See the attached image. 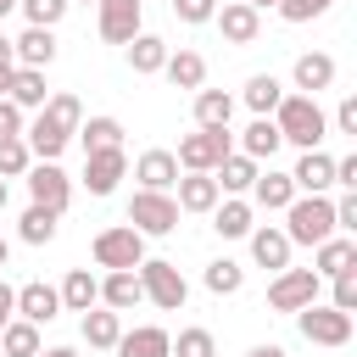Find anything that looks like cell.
<instances>
[{
    "mask_svg": "<svg viewBox=\"0 0 357 357\" xmlns=\"http://www.w3.org/2000/svg\"><path fill=\"white\" fill-rule=\"evenodd\" d=\"M139 6H145V0H100V6H95L100 39H106V45H128L134 33H145V28H139Z\"/></svg>",
    "mask_w": 357,
    "mask_h": 357,
    "instance_id": "10",
    "label": "cell"
},
{
    "mask_svg": "<svg viewBox=\"0 0 357 357\" xmlns=\"http://www.w3.org/2000/svg\"><path fill=\"white\" fill-rule=\"evenodd\" d=\"M89 251H95V262H100L106 273H117V268H139V262H145V234H134L128 223H117V229H100Z\"/></svg>",
    "mask_w": 357,
    "mask_h": 357,
    "instance_id": "6",
    "label": "cell"
},
{
    "mask_svg": "<svg viewBox=\"0 0 357 357\" xmlns=\"http://www.w3.org/2000/svg\"><path fill=\"white\" fill-rule=\"evenodd\" d=\"M6 201H11V190H6V178H0V212H6Z\"/></svg>",
    "mask_w": 357,
    "mask_h": 357,
    "instance_id": "55",
    "label": "cell"
},
{
    "mask_svg": "<svg viewBox=\"0 0 357 357\" xmlns=\"http://www.w3.org/2000/svg\"><path fill=\"white\" fill-rule=\"evenodd\" d=\"M290 78H296V95H312V100H318V89H329V84H335V56L307 50V56H296Z\"/></svg>",
    "mask_w": 357,
    "mask_h": 357,
    "instance_id": "16",
    "label": "cell"
},
{
    "mask_svg": "<svg viewBox=\"0 0 357 357\" xmlns=\"http://www.w3.org/2000/svg\"><path fill=\"white\" fill-rule=\"evenodd\" d=\"M0 351H6V357H39V324L11 318V324L0 329Z\"/></svg>",
    "mask_w": 357,
    "mask_h": 357,
    "instance_id": "36",
    "label": "cell"
},
{
    "mask_svg": "<svg viewBox=\"0 0 357 357\" xmlns=\"http://www.w3.org/2000/svg\"><path fill=\"white\" fill-rule=\"evenodd\" d=\"M212 229L223 234V240H245L257 223H251V201H240V195H229V201H218L212 206Z\"/></svg>",
    "mask_w": 357,
    "mask_h": 357,
    "instance_id": "28",
    "label": "cell"
},
{
    "mask_svg": "<svg viewBox=\"0 0 357 357\" xmlns=\"http://www.w3.org/2000/svg\"><path fill=\"white\" fill-rule=\"evenodd\" d=\"M162 73H167L173 89H201V84H206V56H201V50H167Z\"/></svg>",
    "mask_w": 357,
    "mask_h": 357,
    "instance_id": "26",
    "label": "cell"
},
{
    "mask_svg": "<svg viewBox=\"0 0 357 357\" xmlns=\"http://www.w3.org/2000/svg\"><path fill=\"white\" fill-rule=\"evenodd\" d=\"M229 151H234L229 128H195V134H184V139H178L173 162H178L184 173H212V167H218Z\"/></svg>",
    "mask_w": 357,
    "mask_h": 357,
    "instance_id": "4",
    "label": "cell"
},
{
    "mask_svg": "<svg viewBox=\"0 0 357 357\" xmlns=\"http://www.w3.org/2000/svg\"><path fill=\"white\" fill-rule=\"evenodd\" d=\"M78 335H84L95 351H112L117 335H123V312H112V307H89V312L78 318Z\"/></svg>",
    "mask_w": 357,
    "mask_h": 357,
    "instance_id": "25",
    "label": "cell"
},
{
    "mask_svg": "<svg viewBox=\"0 0 357 357\" xmlns=\"http://www.w3.org/2000/svg\"><path fill=\"white\" fill-rule=\"evenodd\" d=\"M167 357H218V340H212V329H178V340L167 346Z\"/></svg>",
    "mask_w": 357,
    "mask_h": 357,
    "instance_id": "40",
    "label": "cell"
},
{
    "mask_svg": "<svg viewBox=\"0 0 357 357\" xmlns=\"http://www.w3.org/2000/svg\"><path fill=\"white\" fill-rule=\"evenodd\" d=\"M6 100H11L17 112H39V106L50 100V84H45V73H39V67H17V73H11V89H6Z\"/></svg>",
    "mask_w": 357,
    "mask_h": 357,
    "instance_id": "22",
    "label": "cell"
},
{
    "mask_svg": "<svg viewBox=\"0 0 357 357\" xmlns=\"http://www.w3.org/2000/svg\"><path fill=\"white\" fill-rule=\"evenodd\" d=\"M318 257H312V273L318 279H335V273H351L357 268V240H340V234H329L324 245H312Z\"/></svg>",
    "mask_w": 357,
    "mask_h": 357,
    "instance_id": "23",
    "label": "cell"
},
{
    "mask_svg": "<svg viewBox=\"0 0 357 357\" xmlns=\"http://www.w3.org/2000/svg\"><path fill=\"white\" fill-rule=\"evenodd\" d=\"M335 184H340V190H357V151L335 162Z\"/></svg>",
    "mask_w": 357,
    "mask_h": 357,
    "instance_id": "49",
    "label": "cell"
},
{
    "mask_svg": "<svg viewBox=\"0 0 357 357\" xmlns=\"http://www.w3.org/2000/svg\"><path fill=\"white\" fill-rule=\"evenodd\" d=\"M212 22H218V33H223L229 45H257V33H262V11H251L245 0L218 6V11H212Z\"/></svg>",
    "mask_w": 357,
    "mask_h": 357,
    "instance_id": "12",
    "label": "cell"
},
{
    "mask_svg": "<svg viewBox=\"0 0 357 357\" xmlns=\"http://www.w3.org/2000/svg\"><path fill=\"white\" fill-rule=\"evenodd\" d=\"M128 229L134 234H173L178 229V201L167 190H134L128 201Z\"/></svg>",
    "mask_w": 357,
    "mask_h": 357,
    "instance_id": "5",
    "label": "cell"
},
{
    "mask_svg": "<svg viewBox=\"0 0 357 357\" xmlns=\"http://www.w3.org/2000/svg\"><path fill=\"white\" fill-rule=\"evenodd\" d=\"M39 112H45L56 128H67V134H78V123H84V106H78V95H67V89H56Z\"/></svg>",
    "mask_w": 357,
    "mask_h": 357,
    "instance_id": "38",
    "label": "cell"
},
{
    "mask_svg": "<svg viewBox=\"0 0 357 357\" xmlns=\"http://www.w3.org/2000/svg\"><path fill=\"white\" fill-rule=\"evenodd\" d=\"M0 357H6V351H0Z\"/></svg>",
    "mask_w": 357,
    "mask_h": 357,
    "instance_id": "59",
    "label": "cell"
},
{
    "mask_svg": "<svg viewBox=\"0 0 357 357\" xmlns=\"http://www.w3.org/2000/svg\"><path fill=\"white\" fill-rule=\"evenodd\" d=\"M28 195H33V206H50V212H67V201H73V178L56 167V162H33L28 173Z\"/></svg>",
    "mask_w": 357,
    "mask_h": 357,
    "instance_id": "9",
    "label": "cell"
},
{
    "mask_svg": "<svg viewBox=\"0 0 357 357\" xmlns=\"http://www.w3.org/2000/svg\"><path fill=\"white\" fill-rule=\"evenodd\" d=\"M173 190H178V195H173V201H178V212H212V206L223 201V190H218V178H212V173H184Z\"/></svg>",
    "mask_w": 357,
    "mask_h": 357,
    "instance_id": "19",
    "label": "cell"
},
{
    "mask_svg": "<svg viewBox=\"0 0 357 357\" xmlns=\"http://www.w3.org/2000/svg\"><path fill=\"white\" fill-rule=\"evenodd\" d=\"M134 273H139V290H145V301H151V307H162V312H178V307L190 301V284H184L178 262H167V257H145Z\"/></svg>",
    "mask_w": 357,
    "mask_h": 357,
    "instance_id": "3",
    "label": "cell"
},
{
    "mask_svg": "<svg viewBox=\"0 0 357 357\" xmlns=\"http://www.w3.org/2000/svg\"><path fill=\"white\" fill-rule=\"evenodd\" d=\"M78 139H84V156L106 151V145H123V123L117 117H89V123H78Z\"/></svg>",
    "mask_w": 357,
    "mask_h": 357,
    "instance_id": "37",
    "label": "cell"
},
{
    "mask_svg": "<svg viewBox=\"0 0 357 357\" xmlns=\"http://www.w3.org/2000/svg\"><path fill=\"white\" fill-rule=\"evenodd\" d=\"M245 240H251V257H257V268H273V273H284V268H290V240H284V229L262 223V229H251Z\"/></svg>",
    "mask_w": 357,
    "mask_h": 357,
    "instance_id": "20",
    "label": "cell"
},
{
    "mask_svg": "<svg viewBox=\"0 0 357 357\" xmlns=\"http://www.w3.org/2000/svg\"><path fill=\"white\" fill-rule=\"evenodd\" d=\"M28 167H33L28 145H22V139H0V178H22Z\"/></svg>",
    "mask_w": 357,
    "mask_h": 357,
    "instance_id": "42",
    "label": "cell"
},
{
    "mask_svg": "<svg viewBox=\"0 0 357 357\" xmlns=\"http://www.w3.org/2000/svg\"><path fill=\"white\" fill-rule=\"evenodd\" d=\"M67 6H100V0H67Z\"/></svg>",
    "mask_w": 357,
    "mask_h": 357,
    "instance_id": "58",
    "label": "cell"
},
{
    "mask_svg": "<svg viewBox=\"0 0 357 357\" xmlns=\"http://www.w3.org/2000/svg\"><path fill=\"white\" fill-rule=\"evenodd\" d=\"M11 318H17V290H11L6 279H0V329H6Z\"/></svg>",
    "mask_w": 357,
    "mask_h": 357,
    "instance_id": "51",
    "label": "cell"
},
{
    "mask_svg": "<svg viewBox=\"0 0 357 357\" xmlns=\"http://www.w3.org/2000/svg\"><path fill=\"white\" fill-rule=\"evenodd\" d=\"M167 346H173V335L162 324H139V329H123L112 351L117 357H167Z\"/></svg>",
    "mask_w": 357,
    "mask_h": 357,
    "instance_id": "18",
    "label": "cell"
},
{
    "mask_svg": "<svg viewBox=\"0 0 357 357\" xmlns=\"http://www.w3.org/2000/svg\"><path fill=\"white\" fill-rule=\"evenodd\" d=\"M229 117H234V95L195 89V128H229Z\"/></svg>",
    "mask_w": 357,
    "mask_h": 357,
    "instance_id": "32",
    "label": "cell"
},
{
    "mask_svg": "<svg viewBox=\"0 0 357 357\" xmlns=\"http://www.w3.org/2000/svg\"><path fill=\"white\" fill-rule=\"evenodd\" d=\"M56 296H61V312H89V307H100V279L89 268H73Z\"/></svg>",
    "mask_w": 357,
    "mask_h": 357,
    "instance_id": "24",
    "label": "cell"
},
{
    "mask_svg": "<svg viewBox=\"0 0 357 357\" xmlns=\"http://www.w3.org/2000/svg\"><path fill=\"white\" fill-rule=\"evenodd\" d=\"M67 139H73V134H67V128H56L45 112L22 128V145H28V156H33V162H56V156L67 151Z\"/></svg>",
    "mask_w": 357,
    "mask_h": 357,
    "instance_id": "17",
    "label": "cell"
},
{
    "mask_svg": "<svg viewBox=\"0 0 357 357\" xmlns=\"http://www.w3.org/2000/svg\"><path fill=\"white\" fill-rule=\"evenodd\" d=\"M212 173H218V190H223V195H245V190H251V178H257L262 167H257L251 156H240V151H229V156H223V162H218Z\"/></svg>",
    "mask_w": 357,
    "mask_h": 357,
    "instance_id": "29",
    "label": "cell"
},
{
    "mask_svg": "<svg viewBox=\"0 0 357 357\" xmlns=\"http://www.w3.org/2000/svg\"><path fill=\"white\" fill-rule=\"evenodd\" d=\"M11 56H17V67H50L56 61V28H22L17 39H11Z\"/></svg>",
    "mask_w": 357,
    "mask_h": 357,
    "instance_id": "15",
    "label": "cell"
},
{
    "mask_svg": "<svg viewBox=\"0 0 357 357\" xmlns=\"http://www.w3.org/2000/svg\"><path fill=\"white\" fill-rule=\"evenodd\" d=\"M167 6H173V17H178V22H190V28L212 22V11H218V0H167Z\"/></svg>",
    "mask_w": 357,
    "mask_h": 357,
    "instance_id": "44",
    "label": "cell"
},
{
    "mask_svg": "<svg viewBox=\"0 0 357 357\" xmlns=\"http://www.w3.org/2000/svg\"><path fill=\"white\" fill-rule=\"evenodd\" d=\"M279 100H284V84H279L273 73H251V78H245V106H251L257 117H273Z\"/></svg>",
    "mask_w": 357,
    "mask_h": 357,
    "instance_id": "34",
    "label": "cell"
},
{
    "mask_svg": "<svg viewBox=\"0 0 357 357\" xmlns=\"http://www.w3.org/2000/svg\"><path fill=\"white\" fill-rule=\"evenodd\" d=\"M123 173H128V151L123 145H106V151H89L84 156V190L89 195H112Z\"/></svg>",
    "mask_w": 357,
    "mask_h": 357,
    "instance_id": "11",
    "label": "cell"
},
{
    "mask_svg": "<svg viewBox=\"0 0 357 357\" xmlns=\"http://www.w3.org/2000/svg\"><path fill=\"white\" fill-rule=\"evenodd\" d=\"M335 234V201L329 195H296L284 206V240L290 245H324Z\"/></svg>",
    "mask_w": 357,
    "mask_h": 357,
    "instance_id": "2",
    "label": "cell"
},
{
    "mask_svg": "<svg viewBox=\"0 0 357 357\" xmlns=\"http://www.w3.org/2000/svg\"><path fill=\"white\" fill-rule=\"evenodd\" d=\"M273 11H279L284 22H312V17H324V11H329V0H279Z\"/></svg>",
    "mask_w": 357,
    "mask_h": 357,
    "instance_id": "45",
    "label": "cell"
},
{
    "mask_svg": "<svg viewBox=\"0 0 357 357\" xmlns=\"http://www.w3.org/2000/svg\"><path fill=\"white\" fill-rule=\"evenodd\" d=\"M335 229H357V190H346L335 201Z\"/></svg>",
    "mask_w": 357,
    "mask_h": 357,
    "instance_id": "48",
    "label": "cell"
},
{
    "mask_svg": "<svg viewBox=\"0 0 357 357\" xmlns=\"http://www.w3.org/2000/svg\"><path fill=\"white\" fill-rule=\"evenodd\" d=\"M56 223H61V212H50V206H33V201H28V212H22V223H17V234H22L28 245H50V240H56Z\"/></svg>",
    "mask_w": 357,
    "mask_h": 357,
    "instance_id": "35",
    "label": "cell"
},
{
    "mask_svg": "<svg viewBox=\"0 0 357 357\" xmlns=\"http://www.w3.org/2000/svg\"><path fill=\"white\" fill-rule=\"evenodd\" d=\"M11 73H17V56H11V39L0 33V95L11 89Z\"/></svg>",
    "mask_w": 357,
    "mask_h": 357,
    "instance_id": "50",
    "label": "cell"
},
{
    "mask_svg": "<svg viewBox=\"0 0 357 357\" xmlns=\"http://www.w3.org/2000/svg\"><path fill=\"white\" fill-rule=\"evenodd\" d=\"M245 6H251V11H262V6H279V0H245Z\"/></svg>",
    "mask_w": 357,
    "mask_h": 357,
    "instance_id": "56",
    "label": "cell"
},
{
    "mask_svg": "<svg viewBox=\"0 0 357 357\" xmlns=\"http://www.w3.org/2000/svg\"><path fill=\"white\" fill-rule=\"evenodd\" d=\"M11 11H17V0H0V22H6V17H11Z\"/></svg>",
    "mask_w": 357,
    "mask_h": 357,
    "instance_id": "54",
    "label": "cell"
},
{
    "mask_svg": "<svg viewBox=\"0 0 357 357\" xmlns=\"http://www.w3.org/2000/svg\"><path fill=\"white\" fill-rule=\"evenodd\" d=\"M335 128H340V134H351V139H357V95H346V100H340V106H335Z\"/></svg>",
    "mask_w": 357,
    "mask_h": 357,
    "instance_id": "47",
    "label": "cell"
},
{
    "mask_svg": "<svg viewBox=\"0 0 357 357\" xmlns=\"http://www.w3.org/2000/svg\"><path fill=\"white\" fill-rule=\"evenodd\" d=\"M17 11L28 17V28H56L67 17V0H17Z\"/></svg>",
    "mask_w": 357,
    "mask_h": 357,
    "instance_id": "41",
    "label": "cell"
},
{
    "mask_svg": "<svg viewBox=\"0 0 357 357\" xmlns=\"http://www.w3.org/2000/svg\"><path fill=\"white\" fill-rule=\"evenodd\" d=\"M6 257H11V245H6V240H0V268H6Z\"/></svg>",
    "mask_w": 357,
    "mask_h": 357,
    "instance_id": "57",
    "label": "cell"
},
{
    "mask_svg": "<svg viewBox=\"0 0 357 357\" xmlns=\"http://www.w3.org/2000/svg\"><path fill=\"white\" fill-rule=\"evenodd\" d=\"M245 357H284V346H251Z\"/></svg>",
    "mask_w": 357,
    "mask_h": 357,
    "instance_id": "53",
    "label": "cell"
},
{
    "mask_svg": "<svg viewBox=\"0 0 357 357\" xmlns=\"http://www.w3.org/2000/svg\"><path fill=\"white\" fill-rule=\"evenodd\" d=\"M139 301H145V290H139V273H134V268H117V273L100 279V307H112V312H134Z\"/></svg>",
    "mask_w": 357,
    "mask_h": 357,
    "instance_id": "21",
    "label": "cell"
},
{
    "mask_svg": "<svg viewBox=\"0 0 357 357\" xmlns=\"http://www.w3.org/2000/svg\"><path fill=\"white\" fill-rule=\"evenodd\" d=\"M61 312V296H56V284H45V279H28V284H17V318L22 324H50Z\"/></svg>",
    "mask_w": 357,
    "mask_h": 357,
    "instance_id": "13",
    "label": "cell"
},
{
    "mask_svg": "<svg viewBox=\"0 0 357 357\" xmlns=\"http://www.w3.org/2000/svg\"><path fill=\"white\" fill-rule=\"evenodd\" d=\"M39 357H78L73 346H39Z\"/></svg>",
    "mask_w": 357,
    "mask_h": 357,
    "instance_id": "52",
    "label": "cell"
},
{
    "mask_svg": "<svg viewBox=\"0 0 357 357\" xmlns=\"http://www.w3.org/2000/svg\"><path fill=\"white\" fill-rule=\"evenodd\" d=\"M22 128H28V117H22V112L0 95V139H22Z\"/></svg>",
    "mask_w": 357,
    "mask_h": 357,
    "instance_id": "46",
    "label": "cell"
},
{
    "mask_svg": "<svg viewBox=\"0 0 357 357\" xmlns=\"http://www.w3.org/2000/svg\"><path fill=\"white\" fill-rule=\"evenodd\" d=\"M245 284V268L234 262V257H218V262H206V290L212 296H234Z\"/></svg>",
    "mask_w": 357,
    "mask_h": 357,
    "instance_id": "39",
    "label": "cell"
},
{
    "mask_svg": "<svg viewBox=\"0 0 357 357\" xmlns=\"http://www.w3.org/2000/svg\"><path fill=\"white\" fill-rule=\"evenodd\" d=\"M284 139H279V128H273V117H257L251 128H245V139H240V156H251L257 167L262 162H273V151H279Z\"/></svg>",
    "mask_w": 357,
    "mask_h": 357,
    "instance_id": "33",
    "label": "cell"
},
{
    "mask_svg": "<svg viewBox=\"0 0 357 357\" xmlns=\"http://www.w3.org/2000/svg\"><path fill=\"white\" fill-rule=\"evenodd\" d=\"M296 329H301V340H312V346H346V340H351V312H335V307L312 301V307L296 312Z\"/></svg>",
    "mask_w": 357,
    "mask_h": 357,
    "instance_id": "8",
    "label": "cell"
},
{
    "mask_svg": "<svg viewBox=\"0 0 357 357\" xmlns=\"http://www.w3.org/2000/svg\"><path fill=\"white\" fill-rule=\"evenodd\" d=\"M290 184H296V195H329V184H335V156H324V151H301Z\"/></svg>",
    "mask_w": 357,
    "mask_h": 357,
    "instance_id": "14",
    "label": "cell"
},
{
    "mask_svg": "<svg viewBox=\"0 0 357 357\" xmlns=\"http://www.w3.org/2000/svg\"><path fill=\"white\" fill-rule=\"evenodd\" d=\"M329 307H335V312H357V268L329 279Z\"/></svg>",
    "mask_w": 357,
    "mask_h": 357,
    "instance_id": "43",
    "label": "cell"
},
{
    "mask_svg": "<svg viewBox=\"0 0 357 357\" xmlns=\"http://www.w3.org/2000/svg\"><path fill=\"white\" fill-rule=\"evenodd\" d=\"M134 178H139V190H173V184H178L173 151H145V156L134 162Z\"/></svg>",
    "mask_w": 357,
    "mask_h": 357,
    "instance_id": "27",
    "label": "cell"
},
{
    "mask_svg": "<svg viewBox=\"0 0 357 357\" xmlns=\"http://www.w3.org/2000/svg\"><path fill=\"white\" fill-rule=\"evenodd\" d=\"M273 128H279V139H284V145L318 151V145H324V134H329V117H324V106H318L312 95H284V100L273 106Z\"/></svg>",
    "mask_w": 357,
    "mask_h": 357,
    "instance_id": "1",
    "label": "cell"
},
{
    "mask_svg": "<svg viewBox=\"0 0 357 357\" xmlns=\"http://www.w3.org/2000/svg\"><path fill=\"white\" fill-rule=\"evenodd\" d=\"M251 201H257V206H268V212H284V206L296 201L290 173H257V178H251Z\"/></svg>",
    "mask_w": 357,
    "mask_h": 357,
    "instance_id": "30",
    "label": "cell"
},
{
    "mask_svg": "<svg viewBox=\"0 0 357 357\" xmlns=\"http://www.w3.org/2000/svg\"><path fill=\"white\" fill-rule=\"evenodd\" d=\"M162 61H167V39H156V33H134V39H128V67H134L139 78L162 73Z\"/></svg>",
    "mask_w": 357,
    "mask_h": 357,
    "instance_id": "31",
    "label": "cell"
},
{
    "mask_svg": "<svg viewBox=\"0 0 357 357\" xmlns=\"http://www.w3.org/2000/svg\"><path fill=\"white\" fill-rule=\"evenodd\" d=\"M318 290H324V279H318L312 268H284V273H273V284H268V307H273V312H301V307L318 301Z\"/></svg>",
    "mask_w": 357,
    "mask_h": 357,
    "instance_id": "7",
    "label": "cell"
}]
</instances>
